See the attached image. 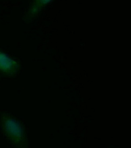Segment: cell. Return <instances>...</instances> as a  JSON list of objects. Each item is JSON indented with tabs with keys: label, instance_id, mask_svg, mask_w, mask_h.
<instances>
[{
	"label": "cell",
	"instance_id": "3957f363",
	"mask_svg": "<svg viewBox=\"0 0 131 148\" xmlns=\"http://www.w3.org/2000/svg\"><path fill=\"white\" fill-rule=\"evenodd\" d=\"M50 1H33L30 3L25 14L23 16V20L25 22H29L36 18L41 12V9L46 5L50 2Z\"/></svg>",
	"mask_w": 131,
	"mask_h": 148
},
{
	"label": "cell",
	"instance_id": "6da1fadb",
	"mask_svg": "<svg viewBox=\"0 0 131 148\" xmlns=\"http://www.w3.org/2000/svg\"><path fill=\"white\" fill-rule=\"evenodd\" d=\"M0 132L14 148H29L25 127L21 121L6 111H0Z\"/></svg>",
	"mask_w": 131,
	"mask_h": 148
},
{
	"label": "cell",
	"instance_id": "7a4b0ae2",
	"mask_svg": "<svg viewBox=\"0 0 131 148\" xmlns=\"http://www.w3.org/2000/svg\"><path fill=\"white\" fill-rule=\"evenodd\" d=\"M21 70V66L16 61L0 51V75L3 76H16Z\"/></svg>",
	"mask_w": 131,
	"mask_h": 148
}]
</instances>
